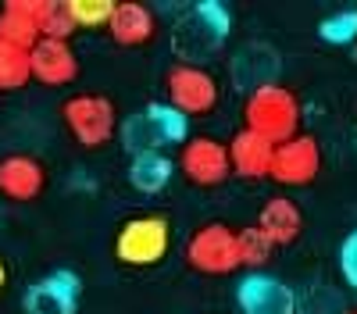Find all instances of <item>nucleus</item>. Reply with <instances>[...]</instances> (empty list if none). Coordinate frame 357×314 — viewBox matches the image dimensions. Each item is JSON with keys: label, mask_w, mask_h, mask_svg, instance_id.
<instances>
[{"label": "nucleus", "mask_w": 357, "mask_h": 314, "mask_svg": "<svg viewBox=\"0 0 357 314\" xmlns=\"http://www.w3.org/2000/svg\"><path fill=\"white\" fill-rule=\"evenodd\" d=\"M243 129L264 136L268 143H286L293 136H301V100L293 90L279 82H264L257 90L247 93L243 100Z\"/></svg>", "instance_id": "1"}, {"label": "nucleus", "mask_w": 357, "mask_h": 314, "mask_svg": "<svg viewBox=\"0 0 357 314\" xmlns=\"http://www.w3.org/2000/svg\"><path fill=\"white\" fill-rule=\"evenodd\" d=\"M168 246H172L168 221L161 214H139V218H129L118 228L114 257L129 268H151V265L165 261Z\"/></svg>", "instance_id": "2"}, {"label": "nucleus", "mask_w": 357, "mask_h": 314, "mask_svg": "<svg viewBox=\"0 0 357 314\" xmlns=\"http://www.w3.org/2000/svg\"><path fill=\"white\" fill-rule=\"evenodd\" d=\"M61 118H65L68 132L89 150L111 143V136L118 132L114 104L107 97H100V93H75V97H68L65 107H61Z\"/></svg>", "instance_id": "3"}, {"label": "nucleus", "mask_w": 357, "mask_h": 314, "mask_svg": "<svg viewBox=\"0 0 357 314\" xmlns=\"http://www.w3.org/2000/svg\"><path fill=\"white\" fill-rule=\"evenodd\" d=\"M165 93H168V104L178 114H211L218 107V97H222L218 79L207 68L186 65V61H178L175 68H168Z\"/></svg>", "instance_id": "4"}, {"label": "nucleus", "mask_w": 357, "mask_h": 314, "mask_svg": "<svg viewBox=\"0 0 357 314\" xmlns=\"http://www.w3.org/2000/svg\"><path fill=\"white\" fill-rule=\"evenodd\" d=\"M229 33V15L218 4H197L183 22L175 25V54L186 57V65L200 61L204 54H211Z\"/></svg>", "instance_id": "5"}, {"label": "nucleus", "mask_w": 357, "mask_h": 314, "mask_svg": "<svg viewBox=\"0 0 357 314\" xmlns=\"http://www.w3.org/2000/svg\"><path fill=\"white\" fill-rule=\"evenodd\" d=\"M186 261L200 275H229L240 268V250H236V233L222 221H207L186 243Z\"/></svg>", "instance_id": "6"}, {"label": "nucleus", "mask_w": 357, "mask_h": 314, "mask_svg": "<svg viewBox=\"0 0 357 314\" xmlns=\"http://www.w3.org/2000/svg\"><path fill=\"white\" fill-rule=\"evenodd\" d=\"M178 168L193 186L215 189L232 175V161H229V143L215 139V136H193L183 143L178 154Z\"/></svg>", "instance_id": "7"}, {"label": "nucleus", "mask_w": 357, "mask_h": 314, "mask_svg": "<svg viewBox=\"0 0 357 314\" xmlns=\"http://www.w3.org/2000/svg\"><path fill=\"white\" fill-rule=\"evenodd\" d=\"M321 171V147L314 136H293L275 147V164H272V179L279 186H311Z\"/></svg>", "instance_id": "8"}, {"label": "nucleus", "mask_w": 357, "mask_h": 314, "mask_svg": "<svg viewBox=\"0 0 357 314\" xmlns=\"http://www.w3.org/2000/svg\"><path fill=\"white\" fill-rule=\"evenodd\" d=\"M236 304L243 314H296V297L286 282L272 275H247L236 290Z\"/></svg>", "instance_id": "9"}, {"label": "nucleus", "mask_w": 357, "mask_h": 314, "mask_svg": "<svg viewBox=\"0 0 357 314\" xmlns=\"http://www.w3.org/2000/svg\"><path fill=\"white\" fill-rule=\"evenodd\" d=\"M229 161H232V175L240 179H272V164H275V143H268L264 136L240 129L229 139Z\"/></svg>", "instance_id": "10"}, {"label": "nucleus", "mask_w": 357, "mask_h": 314, "mask_svg": "<svg viewBox=\"0 0 357 314\" xmlns=\"http://www.w3.org/2000/svg\"><path fill=\"white\" fill-rule=\"evenodd\" d=\"M43 11H47V0H8L0 8V40L22 50H33L43 40L40 36Z\"/></svg>", "instance_id": "11"}, {"label": "nucleus", "mask_w": 357, "mask_h": 314, "mask_svg": "<svg viewBox=\"0 0 357 314\" xmlns=\"http://www.w3.org/2000/svg\"><path fill=\"white\" fill-rule=\"evenodd\" d=\"M79 300V278L72 272H54L43 282L29 285L25 311L29 314H72Z\"/></svg>", "instance_id": "12"}, {"label": "nucleus", "mask_w": 357, "mask_h": 314, "mask_svg": "<svg viewBox=\"0 0 357 314\" xmlns=\"http://www.w3.org/2000/svg\"><path fill=\"white\" fill-rule=\"evenodd\" d=\"M29 61H33V79L47 86H68L79 75V57L65 40H40L29 50Z\"/></svg>", "instance_id": "13"}, {"label": "nucleus", "mask_w": 357, "mask_h": 314, "mask_svg": "<svg viewBox=\"0 0 357 314\" xmlns=\"http://www.w3.org/2000/svg\"><path fill=\"white\" fill-rule=\"evenodd\" d=\"M107 33L118 47H143V43L154 40L158 18L146 4H139V0H118L114 15L107 22Z\"/></svg>", "instance_id": "14"}, {"label": "nucleus", "mask_w": 357, "mask_h": 314, "mask_svg": "<svg viewBox=\"0 0 357 314\" xmlns=\"http://www.w3.org/2000/svg\"><path fill=\"white\" fill-rule=\"evenodd\" d=\"M47 171L36 157L29 154H11L0 161V193L11 200H36L43 193Z\"/></svg>", "instance_id": "15"}, {"label": "nucleus", "mask_w": 357, "mask_h": 314, "mask_svg": "<svg viewBox=\"0 0 357 314\" xmlns=\"http://www.w3.org/2000/svg\"><path fill=\"white\" fill-rule=\"evenodd\" d=\"M257 228L275 246H289L304 233V214H301V207H296L289 196H272L261 207V214H257Z\"/></svg>", "instance_id": "16"}, {"label": "nucleus", "mask_w": 357, "mask_h": 314, "mask_svg": "<svg viewBox=\"0 0 357 314\" xmlns=\"http://www.w3.org/2000/svg\"><path fill=\"white\" fill-rule=\"evenodd\" d=\"M172 179V161L154 150V154H139L132 157V168H129V182L139 189V193H161Z\"/></svg>", "instance_id": "17"}, {"label": "nucleus", "mask_w": 357, "mask_h": 314, "mask_svg": "<svg viewBox=\"0 0 357 314\" xmlns=\"http://www.w3.org/2000/svg\"><path fill=\"white\" fill-rule=\"evenodd\" d=\"M29 79H33V61H29V50L0 40V93L22 90Z\"/></svg>", "instance_id": "18"}, {"label": "nucleus", "mask_w": 357, "mask_h": 314, "mask_svg": "<svg viewBox=\"0 0 357 314\" xmlns=\"http://www.w3.org/2000/svg\"><path fill=\"white\" fill-rule=\"evenodd\" d=\"M122 143L132 150V157H139V154H154L158 147H165V139H161L154 118H151L146 111H143V114H132V118L122 122Z\"/></svg>", "instance_id": "19"}, {"label": "nucleus", "mask_w": 357, "mask_h": 314, "mask_svg": "<svg viewBox=\"0 0 357 314\" xmlns=\"http://www.w3.org/2000/svg\"><path fill=\"white\" fill-rule=\"evenodd\" d=\"M236 250H240V268L257 272V268H264L268 261H272L275 243L268 240L257 225H247V228H240V233H236Z\"/></svg>", "instance_id": "20"}, {"label": "nucleus", "mask_w": 357, "mask_h": 314, "mask_svg": "<svg viewBox=\"0 0 357 314\" xmlns=\"http://www.w3.org/2000/svg\"><path fill=\"white\" fill-rule=\"evenodd\" d=\"M75 29H79V25H75V18H72L68 0H47L40 36H43V40H65V43H68Z\"/></svg>", "instance_id": "21"}, {"label": "nucleus", "mask_w": 357, "mask_h": 314, "mask_svg": "<svg viewBox=\"0 0 357 314\" xmlns=\"http://www.w3.org/2000/svg\"><path fill=\"white\" fill-rule=\"evenodd\" d=\"M114 4L118 0H68L72 18H75L79 29H97V25L107 29V22L114 15Z\"/></svg>", "instance_id": "22"}, {"label": "nucleus", "mask_w": 357, "mask_h": 314, "mask_svg": "<svg viewBox=\"0 0 357 314\" xmlns=\"http://www.w3.org/2000/svg\"><path fill=\"white\" fill-rule=\"evenodd\" d=\"M146 114L154 118L158 132L165 143H178V139H186V114H178L172 104H151L146 107Z\"/></svg>", "instance_id": "23"}, {"label": "nucleus", "mask_w": 357, "mask_h": 314, "mask_svg": "<svg viewBox=\"0 0 357 314\" xmlns=\"http://www.w3.org/2000/svg\"><path fill=\"white\" fill-rule=\"evenodd\" d=\"M321 36L333 40V43H343V40H357V15L354 11H336L321 22Z\"/></svg>", "instance_id": "24"}, {"label": "nucleus", "mask_w": 357, "mask_h": 314, "mask_svg": "<svg viewBox=\"0 0 357 314\" xmlns=\"http://www.w3.org/2000/svg\"><path fill=\"white\" fill-rule=\"evenodd\" d=\"M340 268H343L347 282L357 290V233H350L343 240V246H340Z\"/></svg>", "instance_id": "25"}, {"label": "nucleus", "mask_w": 357, "mask_h": 314, "mask_svg": "<svg viewBox=\"0 0 357 314\" xmlns=\"http://www.w3.org/2000/svg\"><path fill=\"white\" fill-rule=\"evenodd\" d=\"M8 285V268H4V261H0V290Z\"/></svg>", "instance_id": "26"}, {"label": "nucleus", "mask_w": 357, "mask_h": 314, "mask_svg": "<svg viewBox=\"0 0 357 314\" xmlns=\"http://www.w3.org/2000/svg\"><path fill=\"white\" fill-rule=\"evenodd\" d=\"M350 314H357V311H350Z\"/></svg>", "instance_id": "27"}]
</instances>
